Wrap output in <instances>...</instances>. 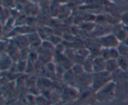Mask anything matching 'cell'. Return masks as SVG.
<instances>
[{
	"mask_svg": "<svg viewBox=\"0 0 128 105\" xmlns=\"http://www.w3.org/2000/svg\"><path fill=\"white\" fill-rule=\"evenodd\" d=\"M96 100L100 102H110L116 98V84L113 81L104 86L95 92Z\"/></svg>",
	"mask_w": 128,
	"mask_h": 105,
	"instance_id": "6da1fadb",
	"label": "cell"
},
{
	"mask_svg": "<svg viewBox=\"0 0 128 105\" xmlns=\"http://www.w3.org/2000/svg\"><path fill=\"white\" fill-rule=\"evenodd\" d=\"M93 80L91 88L96 92L112 80V75L107 71L92 73Z\"/></svg>",
	"mask_w": 128,
	"mask_h": 105,
	"instance_id": "7a4b0ae2",
	"label": "cell"
},
{
	"mask_svg": "<svg viewBox=\"0 0 128 105\" xmlns=\"http://www.w3.org/2000/svg\"><path fill=\"white\" fill-rule=\"evenodd\" d=\"M80 91L76 87L71 86H66L63 89L62 92V101L66 103L74 102L79 99Z\"/></svg>",
	"mask_w": 128,
	"mask_h": 105,
	"instance_id": "3957f363",
	"label": "cell"
},
{
	"mask_svg": "<svg viewBox=\"0 0 128 105\" xmlns=\"http://www.w3.org/2000/svg\"><path fill=\"white\" fill-rule=\"evenodd\" d=\"M120 43V41L112 33H110L100 38V44L101 48H117Z\"/></svg>",
	"mask_w": 128,
	"mask_h": 105,
	"instance_id": "277c9868",
	"label": "cell"
},
{
	"mask_svg": "<svg viewBox=\"0 0 128 105\" xmlns=\"http://www.w3.org/2000/svg\"><path fill=\"white\" fill-rule=\"evenodd\" d=\"M93 80L92 74L84 72L82 74L76 76V87L78 86L81 89L91 87Z\"/></svg>",
	"mask_w": 128,
	"mask_h": 105,
	"instance_id": "5b68a950",
	"label": "cell"
},
{
	"mask_svg": "<svg viewBox=\"0 0 128 105\" xmlns=\"http://www.w3.org/2000/svg\"><path fill=\"white\" fill-rule=\"evenodd\" d=\"M106 60L101 57V56H98L94 58L92 61V70L93 73L100 72L106 71Z\"/></svg>",
	"mask_w": 128,
	"mask_h": 105,
	"instance_id": "8992f818",
	"label": "cell"
},
{
	"mask_svg": "<svg viewBox=\"0 0 128 105\" xmlns=\"http://www.w3.org/2000/svg\"><path fill=\"white\" fill-rule=\"evenodd\" d=\"M111 31H112V27L111 25H108V24H96L94 28V30H93V32H94V34L97 35L100 38L105 35L109 34L111 33Z\"/></svg>",
	"mask_w": 128,
	"mask_h": 105,
	"instance_id": "52a82bcc",
	"label": "cell"
},
{
	"mask_svg": "<svg viewBox=\"0 0 128 105\" xmlns=\"http://www.w3.org/2000/svg\"><path fill=\"white\" fill-rule=\"evenodd\" d=\"M12 61L11 57L6 52L1 54V71H7L11 69L12 65Z\"/></svg>",
	"mask_w": 128,
	"mask_h": 105,
	"instance_id": "ba28073f",
	"label": "cell"
},
{
	"mask_svg": "<svg viewBox=\"0 0 128 105\" xmlns=\"http://www.w3.org/2000/svg\"><path fill=\"white\" fill-rule=\"evenodd\" d=\"M76 76L70 69L69 70H66L62 78L68 86L76 87Z\"/></svg>",
	"mask_w": 128,
	"mask_h": 105,
	"instance_id": "9c48e42d",
	"label": "cell"
},
{
	"mask_svg": "<svg viewBox=\"0 0 128 105\" xmlns=\"http://www.w3.org/2000/svg\"><path fill=\"white\" fill-rule=\"evenodd\" d=\"M61 4L57 1L53 0L50 4V13L53 17H58L61 10Z\"/></svg>",
	"mask_w": 128,
	"mask_h": 105,
	"instance_id": "30bf717a",
	"label": "cell"
},
{
	"mask_svg": "<svg viewBox=\"0 0 128 105\" xmlns=\"http://www.w3.org/2000/svg\"><path fill=\"white\" fill-rule=\"evenodd\" d=\"M119 68L117 60H108L106 61V71L108 72H110L112 74L116 70H118Z\"/></svg>",
	"mask_w": 128,
	"mask_h": 105,
	"instance_id": "8fae6325",
	"label": "cell"
},
{
	"mask_svg": "<svg viewBox=\"0 0 128 105\" xmlns=\"http://www.w3.org/2000/svg\"><path fill=\"white\" fill-rule=\"evenodd\" d=\"M119 68L124 71H128V58L126 56H120L117 60Z\"/></svg>",
	"mask_w": 128,
	"mask_h": 105,
	"instance_id": "7c38bea8",
	"label": "cell"
},
{
	"mask_svg": "<svg viewBox=\"0 0 128 105\" xmlns=\"http://www.w3.org/2000/svg\"><path fill=\"white\" fill-rule=\"evenodd\" d=\"M92 61H93V58H91L90 56L85 59L82 65H83V67L84 68L85 72H86L91 74L93 73V70H92Z\"/></svg>",
	"mask_w": 128,
	"mask_h": 105,
	"instance_id": "4fadbf2b",
	"label": "cell"
},
{
	"mask_svg": "<svg viewBox=\"0 0 128 105\" xmlns=\"http://www.w3.org/2000/svg\"><path fill=\"white\" fill-rule=\"evenodd\" d=\"M71 70L74 72L76 76H79L80 74H82L84 72H85L84 68L83 67V65L82 64L75 63L71 66Z\"/></svg>",
	"mask_w": 128,
	"mask_h": 105,
	"instance_id": "5bb4252c",
	"label": "cell"
},
{
	"mask_svg": "<svg viewBox=\"0 0 128 105\" xmlns=\"http://www.w3.org/2000/svg\"><path fill=\"white\" fill-rule=\"evenodd\" d=\"M1 23L2 26L6 23L9 19L10 18V12L8 11L7 8H4L1 10Z\"/></svg>",
	"mask_w": 128,
	"mask_h": 105,
	"instance_id": "9a60e30c",
	"label": "cell"
},
{
	"mask_svg": "<svg viewBox=\"0 0 128 105\" xmlns=\"http://www.w3.org/2000/svg\"><path fill=\"white\" fill-rule=\"evenodd\" d=\"M117 49L120 52V56H127L128 55V46L123 42H120Z\"/></svg>",
	"mask_w": 128,
	"mask_h": 105,
	"instance_id": "2e32d148",
	"label": "cell"
},
{
	"mask_svg": "<svg viewBox=\"0 0 128 105\" xmlns=\"http://www.w3.org/2000/svg\"><path fill=\"white\" fill-rule=\"evenodd\" d=\"M34 101L38 105H46L48 103L47 99L43 96H39L35 98Z\"/></svg>",
	"mask_w": 128,
	"mask_h": 105,
	"instance_id": "e0dca14e",
	"label": "cell"
},
{
	"mask_svg": "<svg viewBox=\"0 0 128 105\" xmlns=\"http://www.w3.org/2000/svg\"><path fill=\"white\" fill-rule=\"evenodd\" d=\"M78 55L83 58L86 59L90 56V52L86 48H81L78 50Z\"/></svg>",
	"mask_w": 128,
	"mask_h": 105,
	"instance_id": "ac0fdd59",
	"label": "cell"
},
{
	"mask_svg": "<svg viewBox=\"0 0 128 105\" xmlns=\"http://www.w3.org/2000/svg\"><path fill=\"white\" fill-rule=\"evenodd\" d=\"M46 68L47 71H48L50 73H54L55 74L56 72V65L55 64H54L52 62H48V63H46Z\"/></svg>",
	"mask_w": 128,
	"mask_h": 105,
	"instance_id": "d6986e66",
	"label": "cell"
},
{
	"mask_svg": "<svg viewBox=\"0 0 128 105\" xmlns=\"http://www.w3.org/2000/svg\"><path fill=\"white\" fill-rule=\"evenodd\" d=\"M120 20L122 24L125 25L126 27H128V12H124L120 16Z\"/></svg>",
	"mask_w": 128,
	"mask_h": 105,
	"instance_id": "ffe728a7",
	"label": "cell"
},
{
	"mask_svg": "<svg viewBox=\"0 0 128 105\" xmlns=\"http://www.w3.org/2000/svg\"><path fill=\"white\" fill-rule=\"evenodd\" d=\"M60 4L64 5V4H68L71 0H56Z\"/></svg>",
	"mask_w": 128,
	"mask_h": 105,
	"instance_id": "44dd1931",
	"label": "cell"
},
{
	"mask_svg": "<svg viewBox=\"0 0 128 105\" xmlns=\"http://www.w3.org/2000/svg\"><path fill=\"white\" fill-rule=\"evenodd\" d=\"M114 1L115 2H126L128 1V0H110V1Z\"/></svg>",
	"mask_w": 128,
	"mask_h": 105,
	"instance_id": "7402d4cb",
	"label": "cell"
},
{
	"mask_svg": "<svg viewBox=\"0 0 128 105\" xmlns=\"http://www.w3.org/2000/svg\"><path fill=\"white\" fill-rule=\"evenodd\" d=\"M50 105H63V103H62V101H58V102H54V103Z\"/></svg>",
	"mask_w": 128,
	"mask_h": 105,
	"instance_id": "603a6c76",
	"label": "cell"
},
{
	"mask_svg": "<svg viewBox=\"0 0 128 105\" xmlns=\"http://www.w3.org/2000/svg\"><path fill=\"white\" fill-rule=\"evenodd\" d=\"M123 42V43H124L125 44L127 45V46H128V37L126 38V40H125L123 42Z\"/></svg>",
	"mask_w": 128,
	"mask_h": 105,
	"instance_id": "cb8c5ba5",
	"label": "cell"
},
{
	"mask_svg": "<svg viewBox=\"0 0 128 105\" xmlns=\"http://www.w3.org/2000/svg\"><path fill=\"white\" fill-rule=\"evenodd\" d=\"M32 2H33L34 3H36V2H41L43 0H31Z\"/></svg>",
	"mask_w": 128,
	"mask_h": 105,
	"instance_id": "d4e9b609",
	"label": "cell"
},
{
	"mask_svg": "<svg viewBox=\"0 0 128 105\" xmlns=\"http://www.w3.org/2000/svg\"></svg>",
	"mask_w": 128,
	"mask_h": 105,
	"instance_id": "484cf974",
	"label": "cell"
},
{
	"mask_svg": "<svg viewBox=\"0 0 128 105\" xmlns=\"http://www.w3.org/2000/svg\"><path fill=\"white\" fill-rule=\"evenodd\" d=\"M36 105H38V104H36Z\"/></svg>",
	"mask_w": 128,
	"mask_h": 105,
	"instance_id": "4316f807",
	"label": "cell"
}]
</instances>
